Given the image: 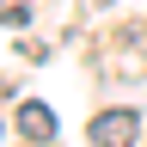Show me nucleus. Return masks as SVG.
<instances>
[{
  "label": "nucleus",
  "instance_id": "3",
  "mask_svg": "<svg viewBox=\"0 0 147 147\" xmlns=\"http://www.w3.org/2000/svg\"><path fill=\"white\" fill-rule=\"evenodd\" d=\"M31 18V0H0V25H25Z\"/></svg>",
  "mask_w": 147,
  "mask_h": 147
},
{
  "label": "nucleus",
  "instance_id": "2",
  "mask_svg": "<svg viewBox=\"0 0 147 147\" xmlns=\"http://www.w3.org/2000/svg\"><path fill=\"white\" fill-rule=\"evenodd\" d=\"M18 129H25L31 141H55V110H49V104H37V98H31V104H18Z\"/></svg>",
  "mask_w": 147,
  "mask_h": 147
},
{
  "label": "nucleus",
  "instance_id": "1",
  "mask_svg": "<svg viewBox=\"0 0 147 147\" xmlns=\"http://www.w3.org/2000/svg\"><path fill=\"white\" fill-rule=\"evenodd\" d=\"M92 141L98 147H129L135 141V110H104V117L92 123Z\"/></svg>",
  "mask_w": 147,
  "mask_h": 147
}]
</instances>
